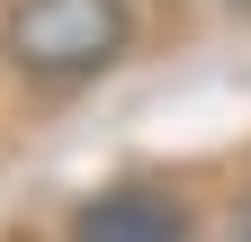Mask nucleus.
I'll list each match as a JSON object with an SVG mask.
<instances>
[{
    "label": "nucleus",
    "mask_w": 251,
    "mask_h": 242,
    "mask_svg": "<svg viewBox=\"0 0 251 242\" xmlns=\"http://www.w3.org/2000/svg\"><path fill=\"white\" fill-rule=\"evenodd\" d=\"M135 54V0H9L0 63L27 90H90Z\"/></svg>",
    "instance_id": "f257e3e1"
},
{
    "label": "nucleus",
    "mask_w": 251,
    "mask_h": 242,
    "mask_svg": "<svg viewBox=\"0 0 251 242\" xmlns=\"http://www.w3.org/2000/svg\"><path fill=\"white\" fill-rule=\"evenodd\" d=\"M72 242H188V206L171 189H144V179H126V189H99L72 206Z\"/></svg>",
    "instance_id": "f03ea898"
},
{
    "label": "nucleus",
    "mask_w": 251,
    "mask_h": 242,
    "mask_svg": "<svg viewBox=\"0 0 251 242\" xmlns=\"http://www.w3.org/2000/svg\"><path fill=\"white\" fill-rule=\"evenodd\" d=\"M233 242H251V197H242V224H233Z\"/></svg>",
    "instance_id": "7ed1b4c3"
},
{
    "label": "nucleus",
    "mask_w": 251,
    "mask_h": 242,
    "mask_svg": "<svg viewBox=\"0 0 251 242\" xmlns=\"http://www.w3.org/2000/svg\"><path fill=\"white\" fill-rule=\"evenodd\" d=\"M225 9H233V18H251V0H225Z\"/></svg>",
    "instance_id": "20e7f679"
}]
</instances>
